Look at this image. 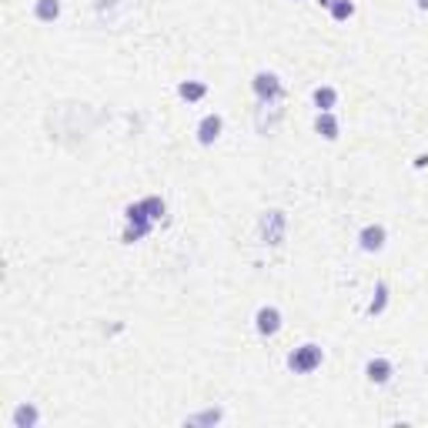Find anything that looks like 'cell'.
Segmentation results:
<instances>
[{"label": "cell", "instance_id": "obj_1", "mask_svg": "<svg viewBox=\"0 0 428 428\" xmlns=\"http://www.w3.org/2000/svg\"><path fill=\"white\" fill-rule=\"evenodd\" d=\"M321 361H325V352L318 348V345H301L295 352L288 354V368L295 375H311L321 368Z\"/></svg>", "mask_w": 428, "mask_h": 428}, {"label": "cell", "instance_id": "obj_2", "mask_svg": "<svg viewBox=\"0 0 428 428\" xmlns=\"http://www.w3.org/2000/svg\"><path fill=\"white\" fill-rule=\"evenodd\" d=\"M124 218H128V228H124V241H128V244L141 241V238H148V234H151V228H154V221H151L148 214H144L141 201H137V205H128Z\"/></svg>", "mask_w": 428, "mask_h": 428}, {"label": "cell", "instance_id": "obj_3", "mask_svg": "<svg viewBox=\"0 0 428 428\" xmlns=\"http://www.w3.org/2000/svg\"><path fill=\"white\" fill-rule=\"evenodd\" d=\"M258 231H261V241L264 244H281L284 241V231H288V218H284L281 211H264Z\"/></svg>", "mask_w": 428, "mask_h": 428}, {"label": "cell", "instance_id": "obj_4", "mask_svg": "<svg viewBox=\"0 0 428 428\" xmlns=\"http://www.w3.org/2000/svg\"><path fill=\"white\" fill-rule=\"evenodd\" d=\"M251 87H255L261 104H268V101H281V94H284V87H281V80H278L275 71H258L255 80H251Z\"/></svg>", "mask_w": 428, "mask_h": 428}, {"label": "cell", "instance_id": "obj_5", "mask_svg": "<svg viewBox=\"0 0 428 428\" xmlns=\"http://www.w3.org/2000/svg\"><path fill=\"white\" fill-rule=\"evenodd\" d=\"M255 328H258V335L275 338L281 332V311L271 308V305H261L258 311H255Z\"/></svg>", "mask_w": 428, "mask_h": 428}, {"label": "cell", "instance_id": "obj_6", "mask_svg": "<svg viewBox=\"0 0 428 428\" xmlns=\"http://www.w3.org/2000/svg\"><path fill=\"white\" fill-rule=\"evenodd\" d=\"M388 241V231L382 228V224H365L361 228V234H358V244H361V251H382Z\"/></svg>", "mask_w": 428, "mask_h": 428}, {"label": "cell", "instance_id": "obj_7", "mask_svg": "<svg viewBox=\"0 0 428 428\" xmlns=\"http://www.w3.org/2000/svg\"><path fill=\"white\" fill-rule=\"evenodd\" d=\"M221 130H224L221 114H205V117H201V124H198V141H201L205 148H211V144L221 137Z\"/></svg>", "mask_w": 428, "mask_h": 428}, {"label": "cell", "instance_id": "obj_8", "mask_svg": "<svg viewBox=\"0 0 428 428\" xmlns=\"http://www.w3.org/2000/svg\"><path fill=\"white\" fill-rule=\"evenodd\" d=\"M391 375H395V365H391L388 358H372V361L365 365V378H368L372 385H388Z\"/></svg>", "mask_w": 428, "mask_h": 428}, {"label": "cell", "instance_id": "obj_9", "mask_svg": "<svg viewBox=\"0 0 428 428\" xmlns=\"http://www.w3.org/2000/svg\"><path fill=\"white\" fill-rule=\"evenodd\" d=\"M315 130L325 137V141H338V134H341V124H338V117L332 111H318L315 117Z\"/></svg>", "mask_w": 428, "mask_h": 428}, {"label": "cell", "instance_id": "obj_10", "mask_svg": "<svg viewBox=\"0 0 428 428\" xmlns=\"http://www.w3.org/2000/svg\"><path fill=\"white\" fill-rule=\"evenodd\" d=\"M40 422V411L34 405H17L14 415H10V425L14 428H34Z\"/></svg>", "mask_w": 428, "mask_h": 428}, {"label": "cell", "instance_id": "obj_11", "mask_svg": "<svg viewBox=\"0 0 428 428\" xmlns=\"http://www.w3.org/2000/svg\"><path fill=\"white\" fill-rule=\"evenodd\" d=\"M311 101H315L318 111H335L338 108V91L335 87H328V84H321V87H315Z\"/></svg>", "mask_w": 428, "mask_h": 428}, {"label": "cell", "instance_id": "obj_12", "mask_svg": "<svg viewBox=\"0 0 428 428\" xmlns=\"http://www.w3.org/2000/svg\"><path fill=\"white\" fill-rule=\"evenodd\" d=\"M34 17L40 24H54L60 17V0H34Z\"/></svg>", "mask_w": 428, "mask_h": 428}, {"label": "cell", "instance_id": "obj_13", "mask_svg": "<svg viewBox=\"0 0 428 428\" xmlns=\"http://www.w3.org/2000/svg\"><path fill=\"white\" fill-rule=\"evenodd\" d=\"M178 94H181V101L194 104V101H205L207 84H201V80H181V84H178Z\"/></svg>", "mask_w": 428, "mask_h": 428}, {"label": "cell", "instance_id": "obj_14", "mask_svg": "<svg viewBox=\"0 0 428 428\" xmlns=\"http://www.w3.org/2000/svg\"><path fill=\"white\" fill-rule=\"evenodd\" d=\"M385 308H388V284L378 281V284H375V298H372V305H368V315L372 318L385 315Z\"/></svg>", "mask_w": 428, "mask_h": 428}, {"label": "cell", "instance_id": "obj_15", "mask_svg": "<svg viewBox=\"0 0 428 428\" xmlns=\"http://www.w3.org/2000/svg\"><path fill=\"white\" fill-rule=\"evenodd\" d=\"M141 207H144V214H148L151 221H161V218H164V211H168V205H164L157 194H148V198L141 201Z\"/></svg>", "mask_w": 428, "mask_h": 428}, {"label": "cell", "instance_id": "obj_16", "mask_svg": "<svg viewBox=\"0 0 428 428\" xmlns=\"http://www.w3.org/2000/svg\"><path fill=\"white\" fill-rule=\"evenodd\" d=\"M328 14H332V20L345 24V20L354 17V3H352V0H335V3L328 7Z\"/></svg>", "mask_w": 428, "mask_h": 428}, {"label": "cell", "instance_id": "obj_17", "mask_svg": "<svg viewBox=\"0 0 428 428\" xmlns=\"http://www.w3.org/2000/svg\"><path fill=\"white\" fill-rule=\"evenodd\" d=\"M214 422H221V411L218 409H207L201 415H191L187 418V425H214Z\"/></svg>", "mask_w": 428, "mask_h": 428}, {"label": "cell", "instance_id": "obj_18", "mask_svg": "<svg viewBox=\"0 0 428 428\" xmlns=\"http://www.w3.org/2000/svg\"><path fill=\"white\" fill-rule=\"evenodd\" d=\"M415 168H418V171L428 168V154H418V157H415Z\"/></svg>", "mask_w": 428, "mask_h": 428}, {"label": "cell", "instance_id": "obj_19", "mask_svg": "<svg viewBox=\"0 0 428 428\" xmlns=\"http://www.w3.org/2000/svg\"><path fill=\"white\" fill-rule=\"evenodd\" d=\"M318 3H321V7H332V3H335V0H318Z\"/></svg>", "mask_w": 428, "mask_h": 428}, {"label": "cell", "instance_id": "obj_20", "mask_svg": "<svg viewBox=\"0 0 428 428\" xmlns=\"http://www.w3.org/2000/svg\"><path fill=\"white\" fill-rule=\"evenodd\" d=\"M418 7H422V10H428V0H418Z\"/></svg>", "mask_w": 428, "mask_h": 428}]
</instances>
